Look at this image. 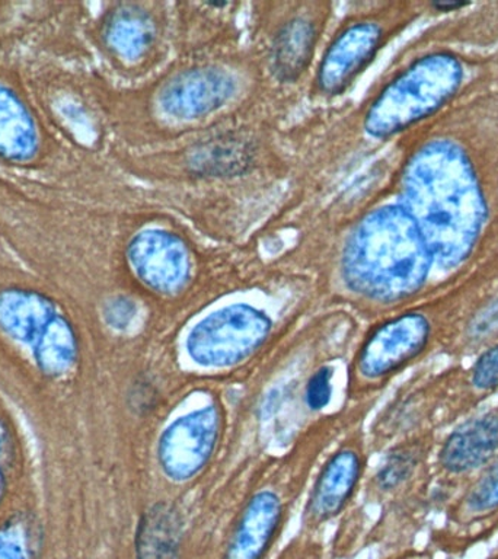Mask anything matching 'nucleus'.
<instances>
[{
	"label": "nucleus",
	"instance_id": "nucleus-1",
	"mask_svg": "<svg viewBox=\"0 0 498 559\" xmlns=\"http://www.w3.org/2000/svg\"><path fill=\"white\" fill-rule=\"evenodd\" d=\"M401 207L417 225L436 266L456 271L465 264L483 229L485 204L461 147L449 142L423 147L405 170Z\"/></svg>",
	"mask_w": 498,
	"mask_h": 559
},
{
	"label": "nucleus",
	"instance_id": "nucleus-2",
	"mask_svg": "<svg viewBox=\"0 0 498 559\" xmlns=\"http://www.w3.org/2000/svg\"><path fill=\"white\" fill-rule=\"evenodd\" d=\"M432 265L417 225L395 205L367 216L344 253V275L352 290L383 305L422 295Z\"/></svg>",
	"mask_w": 498,
	"mask_h": 559
},
{
	"label": "nucleus",
	"instance_id": "nucleus-3",
	"mask_svg": "<svg viewBox=\"0 0 498 559\" xmlns=\"http://www.w3.org/2000/svg\"><path fill=\"white\" fill-rule=\"evenodd\" d=\"M63 146L35 104L21 60L0 56V169L63 186Z\"/></svg>",
	"mask_w": 498,
	"mask_h": 559
},
{
	"label": "nucleus",
	"instance_id": "nucleus-4",
	"mask_svg": "<svg viewBox=\"0 0 498 559\" xmlns=\"http://www.w3.org/2000/svg\"><path fill=\"white\" fill-rule=\"evenodd\" d=\"M0 331L29 349L44 374H68L79 358L76 331L68 313L46 293L28 287L0 290Z\"/></svg>",
	"mask_w": 498,
	"mask_h": 559
},
{
	"label": "nucleus",
	"instance_id": "nucleus-5",
	"mask_svg": "<svg viewBox=\"0 0 498 559\" xmlns=\"http://www.w3.org/2000/svg\"><path fill=\"white\" fill-rule=\"evenodd\" d=\"M462 66L449 55L424 57L384 87L366 116V130L387 138L428 116L456 92Z\"/></svg>",
	"mask_w": 498,
	"mask_h": 559
},
{
	"label": "nucleus",
	"instance_id": "nucleus-6",
	"mask_svg": "<svg viewBox=\"0 0 498 559\" xmlns=\"http://www.w3.org/2000/svg\"><path fill=\"white\" fill-rule=\"evenodd\" d=\"M498 454V408L489 402L439 432L431 454L437 514Z\"/></svg>",
	"mask_w": 498,
	"mask_h": 559
},
{
	"label": "nucleus",
	"instance_id": "nucleus-7",
	"mask_svg": "<svg viewBox=\"0 0 498 559\" xmlns=\"http://www.w3.org/2000/svg\"><path fill=\"white\" fill-rule=\"evenodd\" d=\"M432 532L436 552L461 555L498 532V454L454 493L440 511Z\"/></svg>",
	"mask_w": 498,
	"mask_h": 559
},
{
	"label": "nucleus",
	"instance_id": "nucleus-8",
	"mask_svg": "<svg viewBox=\"0 0 498 559\" xmlns=\"http://www.w3.org/2000/svg\"><path fill=\"white\" fill-rule=\"evenodd\" d=\"M270 319L256 308L234 305L210 314L191 331L188 352L201 366L235 365L256 352L270 332Z\"/></svg>",
	"mask_w": 498,
	"mask_h": 559
},
{
	"label": "nucleus",
	"instance_id": "nucleus-9",
	"mask_svg": "<svg viewBox=\"0 0 498 559\" xmlns=\"http://www.w3.org/2000/svg\"><path fill=\"white\" fill-rule=\"evenodd\" d=\"M431 357L426 323L417 310L410 309L375 328L363 343L357 367L369 382L382 383Z\"/></svg>",
	"mask_w": 498,
	"mask_h": 559
},
{
	"label": "nucleus",
	"instance_id": "nucleus-10",
	"mask_svg": "<svg viewBox=\"0 0 498 559\" xmlns=\"http://www.w3.org/2000/svg\"><path fill=\"white\" fill-rule=\"evenodd\" d=\"M218 432L221 413L216 406L178 418L161 437L157 454L162 469L175 480L192 478L212 457Z\"/></svg>",
	"mask_w": 498,
	"mask_h": 559
},
{
	"label": "nucleus",
	"instance_id": "nucleus-11",
	"mask_svg": "<svg viewBox=\"0 0 498 559\" xmlns=\"http://www.w3.org/2000/svg\"><path fill=\"white\" fill-rule=\"evenodd\" d=\"M131 269L149 287L174 293L190 277V255L177 236L164 230H144L131 240Z\"/></svg>",
	"mask_w": 498,
	"mask_h": 559
},
{
	"label": "nucleus",
	"instance_id": "nucleus-12",
	"mask_svg": "<svg viewBox=\"0 0 498 559\" xmlns=\"http://www.w3.org/2000/svg\"><path fill=\"white\" fill-rule=\"evenodd\" d=\"M382 29L371 22L345 28L328 48L319 66L318 83L327 94H340L378 50Z\"/></svg>",
	"mask_w": 498,
	"mask_h": 559
},
{
	"label": "nucleus",
	"instance_id": "nucleus-13",
	"mask_svg": "<svg viewBox=\"0 0 498 559\" xmlns=\"http://www.w3.org/2000/svg\"><path fill=\"white\" fill-rule=\"evenodd\" d=\"M234 85L221 70L199 69L174 79L162 94L166 111L179 118H197L222 107Z\"/></svg>",
	"mask_w": 498,
	"mask_h": 559
},
{
	"label": "nucleus",
	"instance_id": "nucleus-14",
	"mask_svg": "<svg viewBox=\"0 0 498 559\" xmlns=\"http://www.w3.org/2000/svg\"><path fill=\"white\" fill-rule=\"evenodd\" d=\"M99 41L112 59L134 63L146 55L155 38L149 13L134 4H117L100 17Z\"/></svg>",
	"mask_w": 498,
	"mask_h": 559
},
{
	"label": "nucleus",
	"instance_id": "nucleus-15",
	"mask_svg": "<svg viewBox=\"0 0 498 559\" xmlns=\"http://www.w3.org/2000/svg\"><path fill=\"white\" fill-rule=\"evenodd\" d=\"M282 520V502L273 492L257 493L245 507L227 544L225 559H262Z\"/></svg>",
	"mask_w": 498,
	"mask_h": 559
},
{
	"label": "nucleus",
	"instance_id": "nucleus-16",
	"mask_svg": "<svg viewBox=\"0 0 498 559\" xmlns=\"http://www.w3.org/2000/svg\"><path fill=\"white\" fill-rule=\"evenodd\" d=\"M498 397V344L461 362L449 413V427Z\"/></svg>",
	"mask_w": 498,
	"mask_h": 559
},
{
	"label": "nucleus",
	"instance_id": "nucleus-17",
	"mask_svg": "<svg viewBox=\"0 0 498 559\" xmlns=\"http://www.w3.org/2000/svg\"><path fill=\"white\" fill-rule=\"evenodd\" d=\"M361 467V457L354 450H343L327 463L309 501L308 511L315 522L339 514L357 487Z\"/></svg>",
	"mask_w": 498,
	"mask_h": 559
},
{
	"label": "nucleus",
	"instance_id": "nucleus-18",
	"mask_svg": "<svg viewBox=\"0 0 498 559\" xmlns=\"http://www.w3.org/2000/svg\"><path fill=\"white\" fill-rule=\"evenodd\" d=\"M181 515L175 507L159 502L140 519L135 533L138 559H178L181 545Z\"/></svg>",
	"mask_w": 498,
	"mask_h": 559
},
{
	"label": "nucleus",
	"instance_id": "nucleus-19",
	"mask_svg": "<svg viewBox=\"0 0 498 559\" xmlns=\"http://www.w3.org/2000/svg\"><path fill=\"white\" fill-rule=\"evenodd\" d=\"M497 344L498 295H493L472 310L441 357L449 358L452 362H466Z\"/></svg>",
	"mask_w": 498,
	"mask_h": 559
},
{
	"label": "nucleus",
	"instance_id": "nucleus-20",
	"mask_svg": "<svg viewBox=\"0 0 498 559\" xmlns=\"http://www.w3.org/2000/svg\"><path fill=\"white\" fill-rule=\"evenodd\" d=\"M315 38V26L312 22L293 20L284 25L274 43V68L280 76L293 79L299 76L312 55Z\"/></svg>",
	"mask_w": 498,
	"mask_h": 559
},
{
	"label": "nucleus",
	"instance_id": "nucleus-21",
	"mask_svg": "<svg viewBox=\"0 0 498 559\" xmlns=\"http://www.w3.org/2000/svg\"><path fill=\"white\" fill-rule=\"evenodd\" d=\"M194 160L203 173L227 174L230 170H239L240 166L247 164L248 153L242 144L234 140H221L197 152Z\"/></svg>",
	"mask_w": 498,
	"mask_h": 559
},
{
	"label": "nucleus",
	"instance_id": "nucleus-22",
	"mask_svg": "<svg viewBox=\"0 0 498 559\" xmlns=\"http://www.w3.org/2000/svg\"><path fill=\"white\" fill-rule=\"evenodd\" d=\"M0 559H31L29 531L25 520L12 519L0 526Z\"/></svg>",
	"mask_w": 498,
	"mask_h": 559
},
{
	"label": "nucleus",
	"instance_id": "nucleus-23",
	"mask_svg": "<svg viewBox=\"0 0 498 559\" xmlns=\"http://www.w3.org/2000/svg\"><path fill=\"white\" fill-rule=\"evenodd\" d=\"M331 378L330 369H321L309 380L308 388H306V402L310 408L318 411L328 405L332 393Z\"/></svg>",
	"mask_w": 498,
	"mask_h": 559
},
{
	"label": "nucleus",
	"instance_id": "nucleus-24",
	"mask_svg": "<svg viewBox=\"0 0 498 559\" xmlns=\"http://www.w3.org/2000/svg\"><path fill=\"white\" fill-rule=\"evenodd\" d=\"M134 317V306L131 305L130 300L114 299L111 304L105 309V318L107 322L116 330H124Z\"/></svg>",
	"mask_w": 498,
	"mask_h": 559
},
{
	"label": "nucleus",
	"instance_id": "nucleus-25",
	"mask_svg": "<svg viewBox=\"0 0 498 559\" xmlns=\"http://www.w3.org/2000/svg\"><path fill=\"white\" fill-rule=\"evenodd\" d=\"M9 444V436L7 427L3 426L2 421H0V453L4 452L7 445Z\"/></svg>",
	"mask_w": 498,
	"mask_h": 559
},
{
	"label": "nucleus",
	"instance_id": "nucleus-26",
	"mask_svg": "<svg viewBox=\"0 0 498 559\" xmlns=\"http://www.w3.org/2000/svg\"><path fill=\"white\" fill-rule=\"evenodd\" d=\"M4 488H7V483H4L2 467H0V502H2V498L4 496Z\"/></svg>",
	"mask_w": 498,
	"mask_h": 559
},
{
	"label": "nucleus",
	"instance_id": "nucleus-27",
	"mask_svg": "<svg viewBox=\"0 0 498 559\" xmlns=\"http://www.w3.org/2000/svg\"><path fill=\"white\" fill-rule=\"evenodd\" d=\"M494 404H496L497 408H498V397L496 401H494Z\"/></svg>",
	"mask_w": 498,
	"mask_h": 559
}]
</instances>
